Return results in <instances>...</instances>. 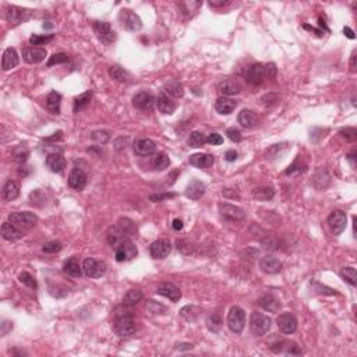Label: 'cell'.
<instances>
[{
  "label": "cell",
  "instance_id": "1",
  "mask_svg": "<svg viewBox=\"0 0 357 357\" xmlns=\"http://www.w3.org/2000/svg\"><path fill=\"white\" fill-rule=\"evenodd\" d=\"M276 76V67L272 63H256L248 67L245 73V80L251 85H261L264 81L272 80Z\"/></svg>",
  "mask_w": 357,
  "mask_h": 357
},
{
  "label": "cell",
  "instance_id": "2",
  "mask_svg": "<svg viewBox=\"0 0 357 357\" xmlns=\"http://www.w3.org/2000/svg\"><path fill=\"white\" fill-rule=\"evenodd\" d=\"M272 326V320L262 312H253L250 317V329L256 336H264Z\"/></svg>",
  "mask_w": 357,
  "mask_h": 357
},
{
  "label": "cell",
  "instance_id": "3",
  "mask_svg": "<svg viewBox=\"0 0 357 357\" xmlns=\"http://www.w3.org/2000/svg\"><path fill=\"white\" fill-rule=\"evenodd\" d=\"M245 324V312L242 307L233 306L227 314V326L234 334H242L244 329Z\"/></svg>",
  "mask_w": 357,
  "mask_h": 357
},
{
  "label": "cell",
  "instance_id": "4",
  "mask_svg": "<svg viewBox=\"0 0 357 357\" xmlns=\"http://www.w3.org/2000/svg\"><path fill=\"white\" fill-rule=\"evenodd\" d=\"M114 328L120 336H131L135 332V324L130 312L117 314L114 318Z\"/></svg>",
  "mask_w": 357,
  "mask_h": 357
},
{
  "label": "cell",
  "instance_id": "5",
  "mask_svg": "<svg viewBox=\"0 0 357 357\" xmlns=\"http://www.w3.org/2000/svg\"><path fill=\"white\" fill-rule=\"evenodd\" d=\"M9 222L13 223L14 226H17L18 229H31L36 225L38 218L32 212H13L9 215Z\"/></svg>",
  "mask_w": 357,
  "mask_h": 357
},
{
  "label": "cell",
  "instance_id": "6",
  "mask_svg": "<svg viewBox=\"0 0 357 357\" xmlns=\"http://www.w3.org/2000/svg\"><path fill=\"white\" fill-rule=\"evenodd\" d=\"M82 272L92 279H98L105 275L106 272V264L103 261L95 260V258H85L82 262Z\"/></svg>",
  "mask_w": 357,
  "mask_h": 357
},
{
  "label": "cell",
  "instance_id": "7",
  "mask_svg": "<svg viewBox=\"0 0 357 357\" xmlns=\"http://www.w3.org/2000/svg\"><path fill=\"white\" fill-rule=\"evenodd\" d=\"M113 250H114V258H116L117 262L129 261V260H131V258L137 256V247L129 239H126L124 242L119 243L116 247H113Z\"/></svg>",
  "mask_w": 357,
  "mask_h": 357
},
{
  "label": "cell",
  "instance_id": "8",
  "mask_svg": "<svg viewBox=\"0 0 357 357\" xmlns=\"http://www.w3.org/2000/svg\"><path fill=\"white\" fill-rule=\"evenodd\" d=\"M119 20H120V24H122L123 28L127 30V31H131V32H135V31L141 30V27H143L141 18L134 11L129 10V9H124V10L120 11Z\"/></svg>",
  "mask_w": 357,
  "mask_h": 357
},
{
  "label": "cell",
  "instance_id": "9",
  "mask_svg": "<svg viewBox=\"0 0 357 357\" xmlns=\"http://www.w3.org/2000/svg\"><path fill=\"white\" fill-rule=\"evenodd\" d=\"M94 31L97 33L98 39L103 45H111L116 41V33L112 30L111 24L106 21H95L94 22Z\"/></svg>",
  "mask_w": 357,
  "mask_h": 357
},
{
  "label": "cell",
  "instance_id": "10",
  "mask_svg": "<svg viewBox=\"0 0 357 357\" xmlns=\"http://www.w3.org/2000/svg\"><path fill=\"white\" fill-rule=\"evenodd\" d=\"M219 213L223 219L229 221V222H240L245 218V212L240 208L227 202H222L219 204Z\"/></svg>",
  "mask_w": 357,
  "mask_h": 357
},
{
  "label": "cell",
  "instance_id": "11",
  "mask_svg": "<svg viewBox=\"0 0 357 357\" xmlns=\"http://www.w3.org/2000/svg\"><path fill=\"white\" fill-rule=\"evenodd\" d=\"M346 223H347L346 213L343 211H341V210H335L328 216V226H329L331 232L334 234L342 233L345 230Z\"/></svg>",
  "mask_w": 357,
  "mask_h": 357
},
{
  "label": "cell",
  "instance_id": "12",
  "mask_svg": "<svg viewBox=\"0 0 357 357\" xmlns=\"http://www.w3.org/2000/svg\"><path fill=\"white\" fill-rule=\"evenodd\" d=\"M276 325L282 334L290 335L297 329V320L292 312H282L276 318Z\"/></svg>",
  "mask_w": 357,
  "mask_h": 357
},
{
  "label": "cell",
  "instance_id": "13",
  "mask_svg": "<svg viewBox=\"0 0 357 357\" xmlns=\"http://www.w3.org/2000/svg\"><path fill=\"white\" fill-rule=\"evenodd\" d=\"M31 16V10L28 9H22V7H17V6H9L6 9V20L10 22L11 25H18L25 20H28Z\"/></svg>",
  "mask_w": 357,
  "mask_h": 357
},
{
  "label": "cell",
  "instance_id": "14",
  "mask_svg": "<svg viewBox=\"0 0 357 357\" xmlns=\"http://www.w3.org/2000/svg\"><path fill=\"white\" fill-rule=\"evenodd\" d=\"M131 100H133L134 108H137V109L144 112L151 111L156 103L155 97H154L152 94H149V92H145V91L135 94Z\"/></svg>",
  "mask_w": 357,
  "mask_h": 357
},
{
  "label": "cell",
  "instance_id": "15",
  "mask_svg": "<svg viewBox=\"0 0 357 357\" xmlns=\"http://www.w3.org/2000/svg\"><path fill=\"white\" fill-rule=\"evenodd\" d=\"M46 49L45 48H36V46H31V48H25L22 50V57L27 63L30 65H38L42 63L46 57Z\"/></svg>",
  "mask_w": 357,
  "mask_h": 357
},
{
  "label": "cell",
  "instance_id": "16",
  "mask_svg": "<svg viewBox=\"0 0 357 357\" xmlns=\"http://www.w3.org/2000/svg\"><path fill=\"white\" fill-rule=\"evenodd\" d=\"M172 251V244L169 240H156L154 242L151 247H149V253H151V257L152 258H156V260H162L165 257L169 256V253Z\"/></svg>",
  "mask_w": 357,
  "mask_h": 357
},
{
  "label": "cell",
  "instance_id": "17",
  "mask_svg": "<svg viewBox=\"0 0 357 357\" xmlns=\"http://www.w3.org/2000/svg\"><path fill=\"white\" fill-rule=\"evenodd\" d=\"M134 152L138 156H148L152 155L156 152V144L152 140L148 138H140L137 141H134L133 144Z\"/></svg>",
  "mask_w": 357,
  "mask_h": 357
},
{
  "label": "cell",
  "instance_id": "18",
  "mask_svg": "<svg viewBox=\"0 0 357 357\" xmlns=\"http://www.w3.org/2000/svg\"><path fill=\"white\" fill-rule=\"evenodd\" d=\"M87 173L80 169V167H74L71 172H70V176H68V186L74 190H82L87 186Z\"/></svg>",
  "mask_w": 357,
  "mask_h": 357
},
{
  "label": "cell",
  "instance_id": "19",
  "mask_svg": "<svg viewBox=\"0 0 357 357\" xmlns=\"http://www.w3.org/2000/svg\"><path fill=\"white\" fill-rule=\"evenodd\" d=\"M18 53L14 48H7L4 52H3V56H1V68L4 71H9L11 68L18 66Z\"/></svg>",
  "mask_w": 357,
  "mask_h": 357
},
{
  "label": "cell",
  "instance_id": "20",
  "mask_svg": "<svg viewBox=\"0 0 357 357\" xmlns=\"http://www.w3.org/2000/svg\"><path fill=\"white\" fill-rule=\"evenodd\" d=\"M218 91L223 97H230V95H236L242 91V85L236 81V80H222L218 84Z\"/></svg>",
  "mask_w": 357,
  "mask_h": 357
},
{
  "label": "cell",
  "instance_id": "21",
  "mask_svg": "<svg viewBox=\"0 0 357 357\" xmlns=\"http://www.w3.org/2000/svg\"><path fill=\"white\" fill-rule=\"evenodd\" d=\"M156 293L161 294V296H163V297H166V299H169L170 301H173V303L178 301L180 300V297H181V292H180V289H178V286L172 285V283H162V285L158 288Z\"/></svg>",
  "mask_w": 357,
  "mask_h": 357
},
{
  "label": "cell",
  "instance_id": "22",
  "mask_svg": "<svg viewBox=\"0 0 357 357\" xmlns=\"http://www.w3.org/2000/svg\"><path fill=\"white\" fill-rule=\"evenodd\" d=\"M156 106H158L159 112L163 113V114H172L173 112L176 111V103L165 92H161L158 95V98H156Z\"/></svg>",
  "mask_w": 357,
  "mask_h": 357
},
{
  "label": "cell",
  "instance_id": "23",
  "mask_svg": "<svg viewBox=\"0 0 357 357\" xmlns=\"http://www.w3.org/2000/svg\"><path fill=\"white\" fill-rule=\"evenodd\" d=\"M260 268L265 274H278L279 271L282 269V262L279 261L276 257L267 256L260 261Z\"/></svg>",
  "mask_w": 357,
  "mask_h": 357
},
{
  "label": "cell",
  "instance_id": "24",
  "mask_svg": "<svg viewBox=\"0 0 357 357\" xmlns=\"http://www.w3.org/2000/svg\"><path fill=\"white\" fill-rule=\"evenodd\" d=\"M236 106H237V102L232 98H226V97H221L215 102V111L219 114H230L236 109Z\"/></svg>",
  "mask_w": 357,
  "mask_h": 357
},
{
  "label": "cell",
  "instance_id": "25",
  "mask_svg": "<svg viewBox=\"0 0 357 357\" xmlns=\"http://www.w3.org/2000/svg\"><path fill=\"white\" fill-rule=\"evenodd\" d=\"M1 236L4 240L14 242V240H20L24 233L11 222H4L1 225Z\"/></svg>",
  "mask_w": 357,
  "mask_h": 357
},
{
  "label": "cell",
  "instance_id": "26",
  "mask_svg": "<svg viewBox=\"0 0 357 357\" xmlns=\"http://www.w3.org/2000/svg\"><path fill=\"white\" fill-rule=\"evenodd\" d=\"M63 271L71 278H80L81 274H82V267L80 265V261H78L77 257H70L68 260H66L65 265H63Z\"/></svg>",
  "mask_w": 357,
  "mask_h": 357
},
{
  "label": "cell",
  "instance_id": "27",
  "mask_svg": "<svg viewBox=\"0 0 357 357\" xmlns=\"http://www.w3.org/2000/svg\"><path fill=\"white\" fill-rule=\"evenodd\" d=\"M46 166L55 173H62L66 166V161L60 154H49L46 158Z\"/></svg>",
  "mask_w": 357,
  "mask_h": 357
},
{
  "label": "cell",
  "instance_id": "28",
  "mask_svg": "<svg viewBox=\"0 0 357 357\" xmlns=\"http://www.w3.org/2000/svg\"><path fill=\"white\" fill-rule=\"evenodd\" d=\"M190 165L198 169H208L213 165V156L208 154H194L190 156Z\"/></svg>",
  "mask_w": 357,
  "mask_h": 357
},
{
  "label": "cell",
  "instance_id": "29",
  "mask_svg": "<svg viewBox=\"0 0 357 357\" xmlns=\"http://www.w3.org/2000/svg\"><path fill=\"white\" fill-rule=\"evenodd\" d=\"M205 193V186L200 180H191L186 189V195L190 200H200Z\"/></svg>",
  "mask_w": 357,
  "mask_h": 357
},
{
  "label": "cell",
  "instance_id": "30",
  "mask_svg": "<svg viewBox=\"0 0 357 357\" xmlns=\"http://www.w3.org/2000/svg\"><path fill=\"white\" fill-rule=\"evenodd\" d=\"M60 105H62V95L56 91H52L46 97V109L52 114H59L60 113Z\"/></svg>",
  "mask_w": 357,
  "mask_h": 357
},
{
  "label": "cell",
  "instance_id": "31",
  "mask_svg": "<svg viewBox=\"0 0 357 357\" xmlns=\"http://www.w3.org/2000/svg\"><path fill=\"white\" fill-rule=\"evenodd\" d=\"M237 122L240 123L243 127H245V129H253V127L257 126L258 119H257V116L254 114V112L248 111V109H243V111L239 113V116H237Z\"/></svg>",
  "mask_w": 357,
  "mask_h": 357
},
{
  "label": "cell",
  "instance_id": "32",
  "mask_svg": "<svg viewBox=\"0 0 357 357\" xmlns=\"http://www.w3.org/2000/svg\"><path fill=\"white\" fill-rule=\"evenodd\" d=\"M260 306L269 312H276L280 308V301L274 296V294H264L261 299H260Z\"/></svg>",
  "mask_w": 357,
  "mask_h": 357
},
{
  "label": "cell",
  "instance_id": "33",
  "mask_svg": "<svg viewBox=\"0 0 357 357\" xmlns=\"http://www.w3.org/2000/svg\"><path fill=\"white\" fill-rule=\"evenodd\" d=\"M18 195H20V189H18L17 183L13 181V180H9V181L3 186V190H1V197H3V200L14 201Z\"/></svg>",
  "mask_w": 357,
  "mask_h": 357
},
{
  "label": "cell",
  "instance_id": "34",
  "mask_svg": "<svg viewBox=\"0 0 357 357\" xmlns=\"http://www.w3.org/2000/svg\"><path fill=\"white\" fill-rule=\"evenodd\" d=\"M253 197L256 198L257 201H261V202H267V201H271L274 197H275V190L269 186H261V187H256L253 190Z\"/></svg>",
  "mask_w": 357,
  "mask_h": 357
},
{
  "label": "cell",
  "instance_id": "35",
  "mask_svg": "<svg viewBox=\"0 0 357 357\" xmlns=\"http://www.w3.org/2000/svg\"><path fill=\"white\" fill-rule=\"evenodd\" d=\"M165 91L170 98H183L184 89L178 80H170L165 84Z\"/></svg>",
  "mask_w": 357,
  "mask_h": 357
},
{
  "label": "cell",
  "instance_id": "36",
  "mask_svg": "<svg viewBox=\"0 0 357 357\" xmlns=\"http://www.w3.org/2000/svg\"><path fill=\"white\" fill-rule=\"evenodd\" d=\"M126 239H129V237L123 233L117 226H113V227H111V229L108 230V243H109L112 247H116L119 243L124 242Z\"/></svg>",
  "mask_w": 357,
  "mask_h": 357
},
{
  "label": "cell",
  "instance_id": "37",
  "mask_svg": "<svg viewBox=\"0 0 357 357\" xmlns=\"http://www.w3.org/2000/svg\"><path fill=\"white\" fill-rule=\"evenodd\" d=\"M116 226H117L127 237L135 236V233H137V226H135V223H134L131 219H129V218H120Z\"/></svg>",
  "mask_w": 357,
  "mask_h": 357
},
{
  "label": "cell",
  "instance_id": "38",
  "mask_svg": "<svg viewBox=\"0 0 357 357\" xmlns=\"http://www.w3.org/2000/svg\"><path fill=\"white\" fill-rule=\"evenodd\" d=\"M143 297H144V294H143V292L140 289H130L124 294V297H123V304L131 307V306L138 304L140 301L143 300Z\"/></svg>",
  "mask_w": 357,
  "mask_h": 357
},
{
  "label": "cell",
  "instance_id": "39",
  "mask_svg": "<svg viewBox=\"0 0 357 357\" xmlns=\"http://www.w3.org/2000/svg\"><path fill=\"white\" fill-rule=\"evenodd\" d=\"M202 1H194V0H190V1H181L178 3V7L181 9V13L184 16H191L194 14L195 11L198 10V7H201Z\"/></svg>",
  "mask_w": 357,
  "mask_h": 357
},
{
  "label": "cell",
  "instance_id": "40",
  "mask_svg": "<svg viewBox=\"0 0 357 357\" xmlns=\"http://www.w3.org/2000/svg\"><path fill=\"white\" fill-rule=\"evenodd\" d=\"M207 326L211 332H219L221 328H222V318L219 314L213 312L211 315H208L207 318Z\"/></svg>",
  "mask_w": 357,
  "mask_h": 357
},
{
  "label": "cell",
  "instance_id": "41",
  "mask_svg": "<svg viewBox=\"0 0 357 357\" xmlns=\"http://www.w3.org/2000/svg\"><path fill=\"white\" fill-rule=\"evenodd\" d=\"M109 76H111L113 80L119 81V82H126L129 81V73L119 66H112L109 67Z\"/></svg>",
  "mask_w": 357,
  "mask_h": 357
},
{
  "label": "cell",
  "instance_id": "42",
  "mask_svg": "<svg viewBox=\"0 0 357 357\" xmlns=\"http://www.w3.org/2000/svg\"><path fill=\"white\" fill-rule=\"evenodd\" d=\"M91 97H92V92H84V94H81L80 97H77V98L74 99V112L78 113V112H81L82 109H85V108L89 105Z\"/></svg>",
  "mask_w": 357,
  "mask_h": 357
},
{
  "label": "cell",
  "instance_id": "43",
  "mask_svg": "<svg viewBox=\"0 0 357 357\" xmlns=\"http://www.w3.org/2000/svg\"><path fill=\"white\" fill-rule=\"evenodd\" d=\"M341 276H342L343 280L347 282L349 285H352V286H356L357 285V274H356V269H355L353 267L342 268V271H341Z\"/></svg>",
  "mask_w": 357,
  "mask_h": 357
},
{
  "label": "cell",
  "instance_id": "44",
  "mask_svg": "<svg viewBox=\"0 0 357 357\" xmlns=\"http://www.w3.org/2000/svg\"><path fill=\"white\" fill-rule=\"evenodd\" d=\"M187 143L193 148H200V146H202V145L207 143V137H205V134L201 133V131H193V133L190 134Z\"/></svg>",
  "mask_w": 357,
  "mask_h": 357
},
{
  "label": "cell",
  "instance_id": "45",
  "mask_svg": "<svg viewBox=\"0 0 357 357\" xmlns=\"http://www.w3.org/2000/svg\"><path fill=\"white\" fill-rule=\"evenodd\" d=\"M152 165H154V167H155L156 170L162 172V170H165V169L169 167V165H170V159H169V156H167L166 154L161 152V154H158V155L154 158Z\"/></svg>",
  "mask_w": 357,
  "mask_h": 357
},
{
  "label": "cell",
  "instance_id": "46",
  "mask_svg": "<svg viewBox=\"0 0 357 357\" xmlns=\"http://www.w3.org/2000/svg\"><path fill=\"white\" fill-rule=\"evenodd\" d=\"M312 183H314V186L318 183V186H317V189H325L328 184H329V176H328V173H326V170H320V172H317V175H315V178L312 180Z\"/></svg>",
  "mask_w": 357,
  "mask_h": 357
},
{
  "label": "cell",
  "instance_id": "47",
  "mask_svg": "<svg viewBox=\"0 0 357 357\" xmlns=\"http://www.w3.org/2000/svg\"><path fill=\"white\" fill-rule=\"evenodd\" d=\"M18 280L21 282L22 285H25L27 288H30V289H36V288H38L36 280H35V278H33L30 272H21V274L18 275Z\"/></svg>",
  "mask_w": 357,
  "mask_h": 357
},
{
  "label": "cell",
  "instance_id": "48",
  "mask_svg": "<svg viewBox=\"0 0 357 357\" xmlns=\"http://www.w3.org/2000/svg\"><path fill=\"white\" fill-rule=\"evenodd\" d=\"M91 140L98 143V144H105L111 140V133L109 131H105V130H100V131H94L91 134Z\"/></svg>",
  "mask_w": 357,
  "mask_h": 357
},
{
  "label": "cell",
  "instance_id": "49",
  "mask_svg": "<svg viewBox=\"0 0 357 357\" xmlns=\"http://www.w3.org/2000/svg\"><path fill=\"white\" fill-rule=\"evenodd\" d=\"M53 35L50 33V35H32L31 38H30V44L31 45H46L49 44V42H52L53 41Z\"/></svg>",
  "mask_w": 357,
  "mask_h": 357
},
{
  "label": "cell",
  "instance_id": "50",
  "mask_svg": "<svg viewBox=\"0 0 357 357\" xmlns=\"http://www.w3.org/2000/svg\"><path fill=\"white\" fill-rule=\"evenodd\" d=\"M68 62V56L66 53H55L53 56H50V59L48 60L46 66L52 67L55 65H62V63H67Z\"/></svg>",
  "mask_w": 357,
  "mask_h": 357
},
{
  "label": "cell",
  "instance_id": "51",
  "mask_svg": "<svg viewBox=\"0 0 357 357\" xmlns=\"http://www.w3.org/2000/svg\"><path fill=\"white\" fill-rule=\"evenodd\" d=\"M341 137L342 138H345L346 141H349V143H353L355 140L357 138V130L355 127H346V129H342L341 131Z\"/></svg>",
  "mask_w": 357,
  "mask_h": 357
},
{
  "label": "cell",
  "instance_id": "52",
  "mask_svg": "<svg viewBox=\"0 0 357 357\" xmlns=\"http://www.w3.org/2000/svg\"><path fill=\"white\" fill-rule=\"evenodd\" d=\"M62 250V243L60 242H49V243H46V244L42 247V251L44 253H48V254H55V253H59Z\"/></svg>",
  "mask_w": 357,
  "mask_h": 357
},
{
  "label": "cell",
  "instance_id": "53",
  "mask_svg": "<svg viewBox=\"0 0 357 357\" xmlns=\"http://www.w3.org/2000/svg\"><path fill=\"white\" fill-rule=\"evenodd\" d=\"M175 195H176L175 193H159V194H152L149 197V200L152 202H159V201L167 200V198H173Z\"/></svg>",
  "mask_w": 357,
  "mask_h": 357
},
{
  "label": "cell",
  "instance_id": "54",
  "mask_svg": "<svg viewBox=\"0 0 357 357\" xmlns=\"http://www.w3.org/2000/svg\"><path fill=\"white\" fill-rule=\"evenodd\" d=\"M226 134H227V137H229L233 143H240V141H242V133H240L237 129H234V127L227 129V130H226Z\"/></svg>",
  "mask_w": 357,
  "mask_h": 357
},
{
  "label": "cell",
  "instance_id": "55",
  "mask_svg": "<svg viewBox=\"0 0 357 357\" xmlns=\"http://www.w3.org/2000/svg\"><path fill=\"white\" fill-rule=\"evenodd\" d=\"M207 143L211 145H221L223 144V137L221 134L212 133L207 137Z\"/></svg>",
  "mask_w": 357,
  "mask_h": 357
},
{
  "label": "cell",
  "instance_id": "56",
  "mask_svg": "<svg viewBox=\"0 0 357 357\" xmlns=\"http://www.w3.org/2000/svg\"><path fill=\"white\" fill-rule=\"evenodd\" d=\"M314 288H315L317 293H321V294H336L335 290H332L331 288H326V286H323L320 283H314Z\"/></svg>",
  "mask_w": 357,
  "mask_h": 357
},
{
  "label": "cell",
  "instance_id": "57",
  "mask_svg": "<svg viewBox=\"0 0 357 357\" xmlns=\"http://www.w3.org/2000/svg\"><path fill=\"white\" fill-rule=\"evenodd\" d=\"M225 159L227 161V162H233L237 159V152L233 151V149H229V151H226V154H225Z\"/></svg>",
  "mask_w": 357,
  "mask_h": 357
},
{
  "label": "cell",
  "instance_id": "58",
  "mask_svg": "<svg viewBox=\"0 0 357 357\" xmlns=\"http://www.w3.org/2000/svg\"><path fill=\"white\" fill-rule=\"evenodd\" d=\"M14 155H16V159L18 161V162H25L27 161V158H28V151L25 149L24 152H18V151H16L14 152Z\"/></svg>",
  "mask_w": 357,
  "mask_h": 357
},
{
  "label": "cell",
  "instance_id": "59",
  "mask_svg": "<svg viewBox=\"0 0 357 357\" xmlns=\"http://www.w3.org/2000/svg\"><path fill=\"white\" fill-rule=\"evenodd\" d=\"M350 71H352V73L356 71V52H353L352 59H350Z\"/></svg>",
  "mask_w": 357,
  "mask_h": 357
},
{
  "label": "cell",
  "instance_id": "60",
  "mask_svg": "<svg viewBox=\"0 0 357 357\" xmlns=\"http://www.w3.org/2000/svg\"><path fill=\"white\" fill-rule=\"evenodd\" d=\"M172 226H173V229H175V230H181V229H183V222H181L180 219H175Z\"/></svg>",
  "mask_w": 357,
  "mask_h": 357
},
{
  "label": "cell",
  "instance_id": "61",
  "mask_svg": "<svg viewBox=\"0 0 357 357\" xmlns=\"http://www.w3.org/2000/svg\"><path fill=\"white\" fill-rule=\"evenodd\" d=\"M343 32H345L346 36L350 38V39H355V38H356V36H355V32H353L349 27H345V28H343Z\"/></svg>",
  "mask_w": 357,
  "mask_h": 357
},
{
  "label": "cell",
  "instance_id": "62",
  "mask_svg": "<svg viewBox=\"0 0 357 357\" xmlns=\"http://www.w3.org/2000/svg\"><path fill=\"white\" fill-rule=\"evenodd\" d=\"M225 4H227V1H223V0H221V1H213V0H211L210 1V6H212V7H222Z\"/></svg>",
  "mask_w": 357,
  "mask_h": 357
},
{
  "label": "cell",
  "instance_id": "63",
  "mask_svg": "<svg viewBox=\"0 0 357 357\" xmlns=\"http://www.w3.org/2000/svg\"><path fill=\"white\" fill-rule=\"evenodd\" d=\"M60 138H62V131H57L55 135H52V137L46 138V141H53V140H60Z\"/></svg>",
  "mask_w": 357,
  "mask_h": 357
},
{
  "label": "cell",
  "instance_id": "64",
  "mask_svg": "<svg viewBox=\"0 0 357 357\" xmlns=\"http://www.w3.org/2000/svg\"><path fill=\"white\" fill-rule=\"evenodd\" d=\"M44 28H52V24H44Z\"/></svg>",
  "mask_w": 357,
  "mask_h": 357
}]
</instances>
